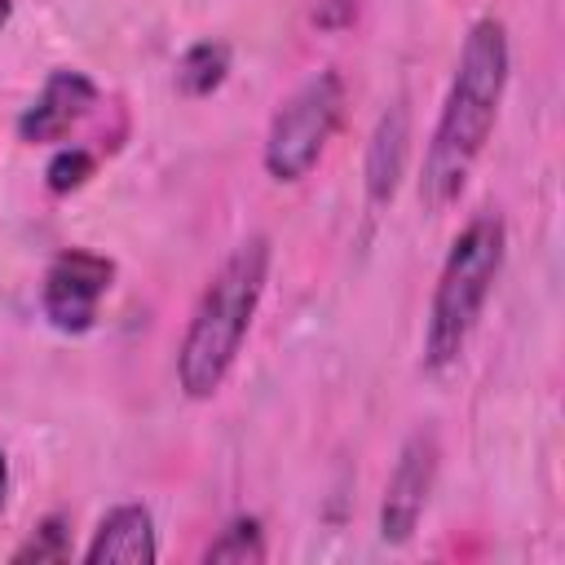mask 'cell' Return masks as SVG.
Returning a JSON list of instances; mask_svg holds the SVG:
<instances>
[{
	"mask_svg": "<svg viewBox=\"0 0 565 565\" xmlns=\"http://www.w3.org/2000/svg\"><path fill=\"white\" fill-rule=\"evenodd\" d=\"M508 71H512L508 26H503V18L486 13L463 35L450 88L441 97V115H437L433 137L424 146L419 203L433 216L446 212L463 194V185H468V177H472L490 132H494V119H499V106L508 93Z\"/></svg>",
	"mask_w": 565,
	"mask_h": 565,
	"instance_id": "cell-1",
	"label": "cell"
},
{
	"mask_svg": "<svg viewBox=\"0 0 565 565\" xmlns=\"http://www.w3.org/2000/svg\"><path fill=\"white\" fill-rule=\"evenodd\" d=\"M269 260L274 247L265 234H247L243 243L230 247V256L212 269L203 282L190 322L177 344V384L190 402H207L221 393L230 380L243 340L252 331V318L260 309L265 282H269Z\"/></svg>",
	"mask_w": 565,
	"mask_h": 565,
	"instance_id": "cell-2",
	"label": "cell"
},
{
	"mask_svg": "<svg viewBox=\"0 0 565 565\" xmlns=\"http://www.w3.org/2000/svg\"><path fill=\"white\" fill-rule=\"evenodd\" d=\"M503 256H508V225L499 212H477L455 234L424 318V371L441 375L463 358L481 322V309L503 274Z\"/></svg>",
	"mask_w": 565,
	"mask_h": 565,
	"instance_id": "cell-3",
	"label": "cell"
},
{
	"mask_svg": "<svg viewBox=\"0 0 565 565\" xmlns=\"http://www.w3.org/2000/svg\"><path fill=\"white\" fill-rule=\"evenodd\" d=\"M344 119V79L335 71H318L309 75L269 119V132H265V150H260V163L274 181L282 185H296L305 181L327 141L335 137Z\"/></svg>",
	"mask_w": 565,
	"mask_h": 565,
	"instance_id": "cell-4",
	"label": "cell"
},
{
	"mask_svg": "<svg viewBox=\"0 0 565 565\" xmlns=\"http://www.w3.org/2000/svg\"><path fill=\"white\" fill-rule=\"evenodd\" d=\"M115 282V260L88 247H66L49 260L40 282V313L62 335H84L97 327V309Z\"/></svg>",
	"mask_w": 565,
	"mask_h": 565,
	"instance_id": "cell-5",
	"label": "cell"
},
{
	"mask_svg": "<svg viewBox=\"0 0 565 565\" xmlns=\"http://www.w3.org/2000/svg\"><path fill=\"white\" fill-rule=\"evenodd\" d=\"M437 468H441V441L433 428H415L402 450H397V463L384 481V499H380V539L402 547L415 530H419V516L433 499V486H437Z\"/></svg>",
	"mask_w": 565,
	"mask_h": 565,
	"instance_id": "cell-6",
	"label": "cell"
},
{
	"mask_svg": "<svg viewBox=\"0 0 565 565\" xmlns=\"http://www.w3.org/2000/svg\"><path fill=\"white\" fill-rule=\"evenodd\" d=\"M93 106H97V84L75 66H57V71H49L40 93L26 102V110L18 115V137L26 146L66 141L93 115Z\"/></svg>",
	"mask_w": 565,
	"mask_h": 565,
	"instance_id": "cell-7",
	"label": "cell"
},
{
	"mask_svg": "<svg viewBox=\"0 0 565 565\" xmlns=\"http://www.w3.org/2000/svg\"><path fill=\"white\" fill-rule=\"evenodd\" d=\"M406 159H411V106H406V97H397L388 110H380L371 141H366V159H362V181H366L371 207L393 203V194L406 177Z\"/></svg>",
	"mask_w": 565,
	"mask_h": 565,
	"instance_id": "cell-8",
	"label": "cell"
},
{
	"mask_svg": "<svg viewBox=\"0 0 565 565\" xmlns=\"http://www.w3.org/2000/svg\"><path fill=\"white\" fill-rule=\"evenodd\" d=\"M88 565H154L159 561V534H154V516L146 503H115L88 547H84Z\"/></svg>",
	"mask_w": 565,
	"mask_h": 565,
	"instance_id": "cell-9",
	"label": "cell"
},
{
	"mask_svg": "<svg viewBox=\"0 0 565 565\" xmlns=\"http://www.w3.org/2000/svg\"><path fill=\"white\" fill-rule=\"evenodd\" d=\"M230 66H234V49L225 40H194L177 57L172 84L181 97H212L230 79Z\"/></svg>",
	"mask_w": 565,
	"mask_h": 565,
	"instance_id": "cell-10",
	"label": "cell"
},
{
	"mask_svg": "<svg viewBox=\"0 0 565 565\" xmlns=\"http://www.w3.org/2000/svg\"><path fill=\"white\" fill-rule=\"evenodd\" d=\"M269 556V547H265V525H260V516H234V521H225V530L203 547V561L212 565H260Z\"/></svg>",
	"mask_w": 565,
	"mask_h": 565,
	"instance_id": "cell-11",
	"label": "cell"
},
{
	"mask_svg": "<svg viewBox=\"0 0 565 565\" xmlns=\"http://www.w3.org/2000/svg\"><path fill=\"white\" fill-rule=\"evenodd\" d=\"M13 565H62L71 561V521L62 512H49L13 552H9Z\"/></svg>",
	"mask_w": 565,
	"mask_h": 565,
	"instance_id": "cell-12",
	"label": "cell"
},
{
	"mask_svg": "<svg viewBox=\"0 0 565 565\" xmlns=\"http://www.w3.org/2000/svg\"><path fill=\"white\" fill-rule=\"evenodd\" d=\"M93 172H97V154H93V150H84V146H62V150L49 159V168H44V185H49V194H75V190L88 185Z\"/></svg>",
	"mask_w": 565,
	"mask_h": 565,
	"instance_id": "cell-13",
	"label": "cell"
},
{
	"mask_svg": "<svg viewBox=\"0 0 565 565\" xmlns=\"http://www.w3.org/2000/svg\"><path fill=\"white\" fill-rule=\"evenodd\" d=\"M358 9H362V0H313L309 4V22L318 26V31H349L353 22H358Z\"/></svg>",
	"mask_w": 565,
	"mask_h": 565,
	"instance_id": "cell-14",
	"label": "cell"
},
{
	"mask_svg": "<svg viewBox=\"0 0 565 565\" xmlns=\"http://www.w3.org/2000/svg\"><path fill=\"white\" fill-rule=\"evenodd\" d=\"M4 499H9V463L0 455V512H4Z\"/></svg>",
	"mask_w": 565,
	"mask_h": 565,
	"instance_id": "cell-15",
	"label": "cell"
},
{
	"mask_svg": "<svg viewBox=\"0 0 565 565\" xmlns=\"http://www.w3.org/2000/svg\"><path fill=\"white\" fill-rule=\"evenodd\" d=\"M9 18H13V0H0V31L9 26Z\"/></svg>",
	"mask_w": 565,
	"mask_h": 565,
	"instance_id": "cell-16",
	"label": "cell"
}]
</instances>
